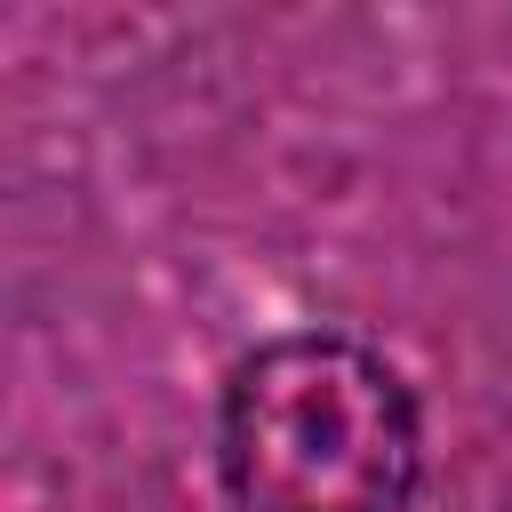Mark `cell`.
Masks as SVG:
<instances>
[{"label":"cell","mask_w":512,"mask_h":512,"mask_svg":"<svg viewBox=\"0 0 512 512\" xmlns=\"http://www.w3.org/2000/svg\"><path fill=\"white\" fill-rule=\"evenodd\" d=\"M216 480L232 512H408L424 480L416 392L344 328L264 336L224 376Z\"/></svg>","instance_id":"obj_1"}]
</instances>
